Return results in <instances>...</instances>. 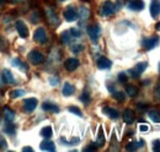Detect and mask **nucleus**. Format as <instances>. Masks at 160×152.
Wrapping results in <instances>:
<instances>
[{
    "label": "nucleus",
    "mask_w": 160,
    "mask_h": 152,
    "mask_svg": "<svg viewBox=\"0 0 160 152\" xmlns=\"http://www.w3.org/2000/svg\"><path fill=\"white\" fill-rule=\"evenodd\" d=\"M31 22H33V23H37L38 21H40V14H38V11H33L32 14H31Z\"/></svg>",
    "instance_id": "f704fd0d"
},
{
    "label": "nucleus",
    "mask_w": 160,
    "mask_h": 152,
    "mask_svg": "<svg viewBox=\"0 0 160 152\" xmlns=\"http://www.w3.org/2000/svg\"><path fill=\"white\" fill-rule=\"evenodd\" d=\"M149 118L154 121V123H160V113L158 111H155V109H152V111H149Z\"/></svg>",
    "instance_id": "bb28decb"
},
{
    "label": "nucleus",
    "mask_w": 160,
    "mask_h": 152,
    "mask_svg": "<svg viewBox=\"0 0 160 152\" xmlns=\"http://www.w3.org/2000/svg\"><path fill=\"white\" fill-rule=\"evenodd\" d=\"M79 64L80 63L78 59H75V58H69V59L65 60L64 68H65L68 71H74V70H77V69L79 68Z\"/></svg>",
    "instance_id": "1a4fd4ad"
},
{
    "label": "nucleus",
    "mask_w": 160,
    "mask_h": 152,
    "mask_svg": "<svg viewBox=\"0 0 160 152\" xmlns=\"http://www.w3.org/2000/svg\"><path fill=\"white\" fill-rule=\"evenodd\" d=\"M128 9L133 11H140L144 9V2L142 0H129L128 1Z\"/></svg>",
    "instance_id": "4468645a"
},
{
    "label": "nucleus",
    "mask_w": 160,
    "mask_h": 152,
    "mask_svg": "<svg viewBox=\"0 0 160 152\" xmlns=\"http://www.w3.org/2000/svg\"><path fill=\"white\" fill-rule=\"evenodd\" d=\"M63 95L65 96V97H69V96L74 95V92H75V87L72 85V83H69V82H65L64 83V86H63Z\"/></svg>",
    "instance_id": "aec40b11"
},
{
    "label": "nucleus",
    "mask_w": 160,
    "mask_h": 152,
    "mask_svg": "<svg viewBox=\"0 0 160 152\" xmlns=\"http://www.w3.org/2000/svg\"><path fill=\"white\" fill-rule=\"evenodd\" d=\"M42 108L46 112H53V113H58L59 112V107L57 104H54V103H51V102H44L42 104Z\"/></svg>",
    "instance_id": "f3484780"
},
{
    "label": "nucleus",
    "mask_w": 160,
    "mask_h": 152,
    "mask_svg": "<svg viewBox=\"0 0 160 152\" xmlns=\"http://www.w3.org/2000/svg\"><path fill=\"white\" fill-rule=\"evenodd\" d=\"M46 15H47V19H48V22L52 25V26H58L59 25V19L57 16V14L54 12V10L52 9H47L46 10Z\"/></svg>",
    "instance_id": "9d476101"
},
{
    "label": "nucleus",
    "mask_w": 160,
    "mask_h": 152,
    "mask_svg": "<svg viewBox=\"0 0 160 152\" xmlns=\"http://www.w3.org/2000/svg\"><path fill=\"white\" fill-rule=\"evenodd\" d=\"M8 49V43L6 42H4L2 39H0V50H6Z\"/></svg>",
    "instance_id": "37998d69"
},
{
    "label": "nucleus",
    "mask_w": 160,
    "mask_h": 152,
    "mask_svg": "<svg viewBox=\"0 0 160 152\" xmlns=\"http://www.w3.org/2000/svg\"><path fill=\"white\" fill-rule=\"evenodd\" d=\"M153 150H154V151H157V152H160V140H158V141H154Z\"/></svg>",
    "instance_id": "c03bdc74"
},
{
    "label": "nucleus",
    "mask_w": 160,
    "mask_h": 152,
    "mask_svg": "<svg viewBox=\"0 0 160 152\" xmlns=\"http://www.w3.org/2000/svg\"><path fill=\"white\" fill-rule=\"evenodd\" d=\"M1 78H2V82H5V83H15V77L8 69H4Z\"/></svg>",
    "instance_id": "a211bd4d"
},
{
    "label": "nucleus",
    "mask_w": 160,
    "mask_h": 152,
    "mask_svg": "<svg viewBox=\"0 0 160 152\" xmlns=\"http://www.w3.org/2000/svg\"><path fill=\"white\" fill-rule=\"evenodd\" d=\"M12 2H22V1H25V0H11Z\"/></svg>",
    "instance_id": "3c124183"
},
{
    "label": "nucleus",
    "mask_w": 160,
    "mask_h": 152,
    "mask_svg": "<svg viewBox=\"0 0 160 152\" xmlns=\"http://www.w3.org/2000/svg\"><path fill=\"white\" fill-rule=\"evenodd\" d=\"M80 101L84 103V104H88L90 102V95L88 92H82L81 96H80Z\"/></svg>",
    "instance_id": "72a5a7b5"
},
{
    "label": "nucleus",
    "mask_w": 160,
    "mask_h": 152,
    "mask_svg": "<svg viewBox=\"0 0 160 152\" xmlns=\"http://www.w3.org/2000/svg\"><path fill=\"white\" fill-rule=\"evenodd\" d=\"M4 1H5V0H0V5H1V4L4 2Z\"/></svg>",
    "instance_id": "864d4df0"
},
{
    "label": "nucleus",
    "mask_w": 160,
    "mask_h": 152,
    "mask_svg": "<svg viewBox=\"0 0 160 152\" xmlns=\"http://www.w3.org/2000/svg\"><path fill=\"white\" fill-rule=\"evenodd\" d=\"M78 15H79V19L81 21H86V20L89 19V16H90V10L88 7H85V6H81Z\"/></svg>",
    "instance_id": "5701e85b"
},
{
    "label": "nucleus",
    "mask_w": 160,
    "mask_h": 152,
    "mask_svg": "<svg viewBox=\"0 0 160 152\" xmlns=\"http://www.w3.org/2000/svg\"><path fill=\"white\" fill-rule=\"evenodd\" d=\"M142 146H144V141H143V140H139L138 142H136V141H134V142L128 144L126 149H127L128 151H136L138 147H142Z\"/></svg>",
    "instance_id": "393cba45"
},
{
    "label": "nucleus",
    "mask_w": 160,
    "mask_h": 152,
    "mask_svg": "<svg viewBox=\"0 0 160 152\" xmlns=\"http://www.w3.org/2000/svg\"><path fill=\"white\" fill-rule=\"evenodd\" d=\"M159 71H160V63H159Z\"/></svg>",
    "instance_id": "5fc2aeb1"
},
{
    "label": "nucleus",
    "mask_w": 160,
    "mask_h": 152,
    "mask_svg": "<svg viewBox=\"0 0 160 152\" xmlns=\"http://www.w3.org/2000/svg\"><path fill=\"white\" fill-rule=\"evenodd\" d=\"M40 149L42 151H56V145H54V142H52V141H43V142H41L40 145Z\"/></svg>",
    "instance_id": "6ab92c4d"
},
{
    "label": "nucleus",
    "mask_w": 160,
    "mask_h": 152,
    "mask_svg": "<svg viewBox=\"0 0 160 152\" xmlns=\"http://www.w3.org/2000/svg\"><path fill=\"white\" fill-rule=\"evenodd\" d=\"M147 68H148V63H147V61L138 63V64L136 65V68H134V69H132V70H129L128 73H129V74H132V77H133V78H138L140 74H143V73L145 71V69H147Z\"/></svg>",
    "instance_id": "20e7f679"
},
{
    "label": "nucleus",
    "mask_w": 160,
    "mask_h": 152,
    "mask_svg": "<svg viewBox=\"0 0 160 152\" xmlns=\"http://www.w3.org/2000/svg\"><path fill=\"white\" fill-rule=\"evenodd\" d=\"M37 104H38V101L36 98H26L23 101V109L26 112H32L36 109Z\"/></svg>",
    "instance_id": "6e6552de"
},
{
    "label": "nucleus",
    "mask_w": 160,
    "mask_h": 152,
    "mask_svg": "<svg viewBox=\"0 0 160 152\" xmlns=\"http://www.w3.org/2000/svg\"><path fill=\"white\" fill-rule=\"evenodd\" d=\"M64 19L67 20L68 22H73V21H77L79 19V15H78V11L74 9V6H68L64 11Z\"/></svg>",
    "instance_id": "7ed1b4c3"
},
{
    "label": "nucleus",
    "mask_w": 160,
    "mask_h": 152,
    "mask_svg": "<svg viewBox=\"0 0 160 152\" xmlns=\"http://www.w3.org/2000/svg\"><path fill=\"white\" fill-rule=\"evenodd\" d=\"M137 108L143 112V111H147V109H148V106L144 104V103H138V104H137Z\"/></svg>",
    "instance_id": "a18cd8bd"
},
{
    "label": "nucleus",
    "mask_w": 160,
    "mask_h": 152,
    "mask_svg": "<svg viewBox=\"0 0 160 152\" xmlns=\"http://www.w3.org/2000/svg\"><path fill=\"white\" fill-rule=\"evenodd\" d=\"M126 93L129 96V97H136L137 93H138V90H137L136 86L129 85V86H127V88H126Z\"/></svg>",
    "instance_id": "c756f323"
},
{
    "label": "nucleus",
    "mask_w": 160,
    "mask_h": 152,
    "mask_svg": "<svg viewBox=\"0 0 160 152\" xmlns=\"http://www.w3.org/2000/svg\"><path fill=\"white\" fill-rule=\"evenodd\" d=\"M159 42H160L159 36H153V37L144 38V39L142 40V45H143V48H144V49L150 50V49L155 48V47L159 44Z\"/></svg>",
    "instance_id": "f03ea898"
},
{
    "label": "nucleus",
    "mask_w": 160,
    "mask_h": 152,
    "mask_svg": "<svg viewBox=\"0 0 160 152\" xmlns=\"http://www.w3.org/2000/svg\"><path fill=\"white\" fill-rule=\"evenodd\" d=\"M139 130L142 131V133H147V131H149V125H147V124H140Z\"/></svg>",
    "instance_id": "a19ab883"
},
{
    "label": "nucleus",
    "mask_w": 160,
    "mask_h": 152,
    "mask_svg": "<svg viewBox=\"0 0 160 152\" xmlns=\"http://www.w3.org/2000/svg\"><path fill=\"white\" fill-rule=\"evenodd\" d=\"M112 96H113V98L115 99H117L118 102H123L124 99H126V95L123 93V92H121V91H118V92H112Z\"/></svg>",
    "instance_id": "7c9ffc66"
},
{
    "label": "nucleus",
    "mask_w": 160,
    "mask_h": 152,
    "mask_svg": "<svg viewBox=\"0 0 160 152\" xmlns=\"http://www.w3.org/2000/svg\"><path fill=\"white\" fill-rule=\"evenodd\" d=\"M70 33H72V36L75 38H79L80 36H81V33H80L79 30H77V28H72L70 30Z\"/></svg>",
    "instance_id": "ea45409f"
},
{
    "label": "nucleus",
    "mask_w": 160,
    "mask_h": 152,
    "mask_svg": "<svg viewBox=\"0 0 160 152\" xmlns=\"http://www.w3.org/2000/svg\"><path fill=\"white\" fill-rule=\"evenodd\" d=\"M2 114H4L5 120H8V121H12L15 119V112L11 108H9V107H5L2 109Z\"/></svg>",
    "instance_id": "412c9836"
},
{
    "label": "nucleus",
    "mask_w": 160,
    "mask_h": 152,
    "mask_svg": "<svg viewBox=\"0 0 160 152\" xmlns=\"http://www.w3.org/2000/svg\"><path fill=\"white\" fill-rule=\"evenodd\" d=\"M122 118H123V121H124L126 124H133V121H134V119H136V115H134V112H133L132 109L127 108V109L123 111Z\"/></svg>",
    "instance_id": "f8f14e48"
},
{
    "label": "nucleus",
    "mask_w": 160,
    "mask_h": 152,
    "mask_svg": "<svg viewBox=\"0 0 160 152\" xmlns=\"http://www.w3.org/2000/svg\"><path fill=\"white\" fill-rule=\"evenodd\" d=\"M1 85H2V78L0 77V86H1Z\"/></svg>",
    "instance_id": "603ef678"
},
{
    "label": "nucleus",
    "mask_w": 160,
    "mask_h": 152,
    "mask_svg": "<svg viewBox=\"0 0 160 152\" xmlns=\"http://www.w3.org/2000/svg\"><path fill=\"white\" fill-rule=\"evenodd\" d=\"M79 141H80L79 137H73V139L68 142V145H77V144H79Z\"/></svg>",
    "instance_id": "49530a36"
},
{
    "label": "nucleus",
    "mask_w": 160,
    "mask_h": 152,
    "mask_svg": "<svg viewBox=\"0 0 160 152\" xmlns=\"http://www.w3.org/2000/svg\"><path fill=\"white\" fill-rule=\"evenodd\" d=\"M68 111L70 112V113H74L75 115H78V116H82V113H81V111H80L78 107H75V106H72V107H69L68 108Z\"/></svg>",
    "instance_id": "473e14b6"
},
{
    "label": "nucleus",
    "mask_w": 160,
    "mask_h": 152,
    "mask_svg": "<svg viewBox=\"0 0 160 152\" xmlns=\"http://www.w3.org/2000/svg\"><path fill=\"white\" fill-rule=\"evenodd\" d=\"M102 113L105 115H107L108 118H111V119H118L120 118L118 111L115 109V108H111V107H103L102 108Z\"/></svg>",
    "instance_id": "ddd939ff"
},
{
    "label": "nucleus",
    "mask_w": 160,
    "mask_h": 152,
    "mask_svg": "<svg viewBox=\"0 0 160 152\" xmlns=\"http://www.w3.org/2000/svg\"><path fill=\"white\" fill-rule=\"evenodd\" d=\"M59 1H65V0H59Z\"/></svg>",
    "instance_id": "6e6d98bb"
},
{
    "label": "nucleus",
    "mask_w": 160,
    "mask_h": 152,
    "mask_svg": "<svg viewBox=\"0 0 160 152\" xmlns=\"http://www.w3.org/2000/svg\"><path fill=\"white\" fill-rule=\"evenodd\" d=\"M155 97H157L158 99H160V83H159V86L155 88Z\"/></svg>",
    "instance_id": "de8ad7c7"
},
{
    "label": "nucleus",
    "mask_w": 160,
    "mask_h": 152,
    "mask_svg": "<svg viewBox=\"0 0 160 152\" xmlns=\"http://www.w3.org/2000/svg\"><path fill=\"white\" fill-rule=\"evenodd\" d=\"M100 33L101 28L99 25H92V26L88 27V35H89V37L92 42H98V39L100 37Z\"/></svg>",
    "instance_id": "39448f33"
},
{
    "label": "nucleus",
    "mask_w": 160,
    "mask_h": 152,
    "mask_svg": "<svg viewBox=\"0 0 160 152\" xmlns=\"http://www.w3.org/2000/svg\"><path fill=\"white\" fill-rule=\"evenodd\" d=\"M72 33H70V31H64L63 33H62V36H60V39H62V43H64V44H68V43H70V40H72Z\"/></svg>",
    "instance_id": "a878e982"
},
{
    "label": "nucleus",
    "mask_w": 160,
    "mask_h": 152,
    "mask_svg": "<svg viewBox=\"0 0 160 152\" xmlns=\"http://www.w3.org/2000/svg\"><path fill=\"white\" fill-rule=\"evenodd\" d=\"M0 146L2 147V149H6V146H8V144H6V140L4 139V136L0 134Z\"/></svg>",
    "instance_id": "79ce46f5"
},
{
    "label": "nucleus",
    "mask_w": 160,
    "mask_h": 152,
    "mask_svg": "<svg viewBox=\"0 0 160 152\" xmlns=\"http://www.w3.org/2000/svg\"><path fill=\"white\" fill-rule=\"evenodd\" d=\"M22 151H27V152H32V147H30V146H25L23 149H22Z\"/></svg>",
    "instance_id": "09e8293b"
},
{
    "label": "nucleus",
    "mask_w": 160,
    "mask_h": 152,
    "mask_svg": "<svg viewBox=\"0 0 160 152\" xmlns=\"http://www.w3.org/2000/svg\"><path fill=\"white\" fill-rule=\"evenodd\" d=\"M58 82H59V78H58V77H54V76L49 77V83H51L52 86H57Z\"/></svg>",
    "instance_id": "4c0bfd02"
},
{
    "label": "nucleus",
    "mask_w": 160,
    "mask_h": 152,
    "mask_svg": "<svg viewBox=\"0 0 160 152\" xmlns=\"http://www.w3.org/2000/svg\"><path fill=\"white\" fill-rule=\"evenodd\" d=\"M28 59H30V61H31L32 64H35V65L43 63V60H44L43 54H42L41 52H38V50H32V52H30Z\"/></svg>",
    "instance_id": "0eeeda50"
},
{
    "label": "nucleus",
    "mask_w": 160,
    "mask_h": 152,
    "mask_svg": "<svg viewBox=\"0 0 160 152\" xmlns=\"http://www.w3.org/2000/svg\"><path fill=\"white\" fill-rule=\"evenodd\" d=\"M11 64H12V66H15V68H19L21 69L22 71H27L28 70V66L25 64V63H22L19 58H16V59H12L11 60Z\"/></svg>",
    "instance_id": "4be33fe9"
},
{
    "label": "nucleus",
    "mask_w": 160,
    "mask_h": 152,
    "mask_svg": "<svg viewBox=\"0 0 160 152\" xmlns=\"http://www.w3.org/2000/svg\"><path fill=\"white\" fill-rule=\"evenodd\" d=\"M118 81H120L121 83H126L127 81H128V76L126 73H120L118 74Z\"/></svg>",
    "instance_id": "c9c22d12"
},
{
    "label": "nucleus",
    "mask_w": 160,
    "mask_h": 152,
    "mask_svg": "<svg viewBox=\"0 0 160 152\" xmlns=\"http://www.w3.org/2000/svg\"><path fill=\"white\" fill-rule=\"evenodd\" d=\"M25 95V91L23 90H12L10 92V97L11 98H19V97H22Z\"/></svg>",
    "instance_id": "2f4dec72"
},
{
    "label": "nucleus",
    "mask_w": 160,
    "mask_h": 152,
    "mask_svg": "<svg viewBox=\"0 0 160 152\" xmlns=\"http://www.w3.org/2000/svg\"><path fill=\"white\" fill-rule=\"evenodd\" d=\"M115 11H116V5H115L112 1H110V0H107V1H105V2L102 4L101 10H100L101 15L105 16V17L111 16Z\"/></svg>",
    "instance_id": "f257e3e1"
},
{
    "label": "nucleus",
    "mask_w": 160,
    "mask_h": 152,
    "mask_svg": "<svg viewBox=\"0 0 160 152\" xmlns=\"http://www.w3.org/2000/svg\"><path fill=\"white\" fill-rule=\"evenodd\" d=\"M96 150H98V146L95 144H90L89 146H86L84 149V151H96Z\"/></svg>",
    "instance_id": "58836bf2"
},
{
    "label": "nucleus",
    "mask_w": 160,
    "mask_h": 152,
    "mask_svg": "<svg viewBox=\"0 0 160 152\" xmlns=\"http://www.w3.org/2000/svg\"><path fill=\"white\" fill-rule=\"evenodd\" d=\"M111 66H112V61L110 59L105 57L99 58V60H98V68L99 69H110Z\"/></svg>",
    "instance_id": "dca6fc26"
},
{
    "label": "nucleus",
    "mask_w": 160,
    "mask_h": 152,
    "mask_svg": "<svg viewBox=\"0 0 160 152\" xmlns=\"http://www.w3.org/2000/svg\"><path fill=\"white\" fill-rule=\"evenodd\" d=\"M155 28H157L158 31H160V21L158 22V23H157V25H155Z\"/></svg>",
    "instance_id": "8fccbe9b"
},
{
    "label": "nucleus",
    "mask_w": 160,
    "mask_h": 152,
    "mask_svg": "<svg viewBox=\"0 0 160 152\" xmlns=\"http://www.w3.org/2000/svg\"><path fill=\"white\" fill-rule=\"evenodd\" d=\"M33 39H35L37 43H41V44L46 43V42H47V33H46L44 28L38 27V28L35 31V33H33Z\"/></svg>",
    "instance_id": "423d86ee"
},
{
    "label": "nucleus",
    "mask_w": 160,
    "mask_h": 152,
    "mask_svg": "<svg viewBox=\"0 0 160 152\" xmlns=\"http://www.w3.org/2000/svg\"><path fill=\"white\" fill-rule=\"evenodd\" d=\"M0 99H1V95H0Z\"/></svg>",
    "instance_id": "4d7b16f0"
},
{
    "label": "nucleus",
    "mask_w": 160,
    "mask_h": 152,
    "mask_svg": "<svg viewBox=\"0 0 160 152\" xmlns=\"http://www.w3.org/2000/svg\"><path fill=\"white\" fill-rule=\"evenodd\" d=\"M82 49H84V45H81V44H74L72 47V52H74V53H79Z\"/></svg>",
    "instance_id": "e433bc0d"
},
{
    "label": "nucleus",
    "mask_w": 160,
    "mask_h": 152,
    "mask_svg": "<svg viewBox=\"0 0 160 152\" xmlns=\"http://www.w3.org/2000/svg\"><path fill=\"white\" fill-rule=\"evenodd\" d=\"M41 135L44 137V139H49L52 135H53V130H52V126H44L42 130H41Z\"/></svg>",
    "instance_id": "cd10ccee"
},
{
    "label": "nucleus",
    "mask_w": 160,
    "mask_h": 152,
    "mask_svg": "<svg viewBox=\"0 0 160 152\" xmlns=\"http://www.w3.org/2000/svg\"><path fill=\"white\" fill-rule=\"evenodd\" d=\"M4 133L8 135H14L15 134V125L11 124V121H9L8 124H5L4 126Z\"/></svg>",
    "instance_id": "c85d7f7f"
},
{
    "label": "nucleus",
    "mask_w": 160,
    "mask_h": 152,
    "mask_svg": "<svg viewBox=\"0 0 160 152\" xmlns=\"http://www.w3.org/2000/svg\"><path fill=\"white\" fill-rule=\"evenodd\" d=\"M150 15L153 17H158L160 15V1L159 0H153L150 4Z\"/></svg>",
    "instance_id": "2eb2a0df"
},
{
    "label": "nucleus",
    "mask_w": 160,
    "mask_h": 152,
    "mask_svg": "<svg viewBox=\"0 0 160 152\" xmlns=\"http://www.w3.org/2000/svg\"><path fill=\"white\" fill-rule=\"evenodd\" d=\"M15 26H16V31L19 32V36L21 38H27V36H28V30H27L26 25L23 23V21H21V20L16 21Z\"/></svg>",
    "instance_id": "9b49d317"
},
{
    "label": "nucleus",
    "mask_w": 160,
    "mask_h": 152,
    "mask_svg": "<svg viewBox=\"0 0 160 152\" xmlns=\"http://www.w3.org/2000/svg\"><path fill=\"white\" fill-rule=\"evenodd\" d=\"M95 145L98 147H102L105 145V135H103V131H102V128H99V133H98V137H96V142Z\"/></svg>",
    "instance_id": "b1692460"
}]
</instances>
